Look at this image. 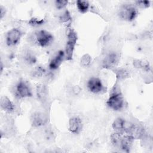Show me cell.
<instances>
[{"instance_id":"cell-1","label":"cell","mask_w":153,"mask_h":153,"mask_svg":"<svg viewBox=\"0 0 153 153\" xmlns=\"http://www.w3.org/2000/svg\"><path fill=\"white\" fill-rule=\"evenodd\" d=\"M133 138L125 133L115 132L111 135L112 144L125 152H128L132 145Z\"/></svg>"},{"instance_id":"cell-2","label":"cell","mask_w":153,"mask_h":153,"mask_svg":"<svg viewBox=\"0 0 153 153\" xmlns=\"http://www.w3.org/2000/svg\"><path fill=\"white\" fill-rule=\"evenodd\" d=\"M108 106L114 111H120L124 105V99L120 92L113 93L107 101Z\"/></svg>"},{"instance_id":"cell-3","label":"cell","mask_w":153,"mask_h":153,"mask_svg":"<svg viewBox=\"0 0 153 153\" xmlns=\"http://www.w3.org/2000/svg\"><path fill=\"white\" fill-rule=\"evenodd\" d=\"M77 41L76 33L71 29L68 34V40L66 45V56L67 60H71L72 59L73 52L75 48V46Z\"/></svg>"},{"instance_id":"cell-4","label":"cell","mask_w":153,"mask_h":153,"mask_svg":"<svg viewBox=\"0 0 153 153\" xmlns=\"http://www.w3.org/2000/svg\"><path fill=\"white\" fill-rule=\"evenodd\" d=\"M137 15V11L135 7L130 5L123 6L120 10V17L127 21H133Z\"/></svg>"},{"instance_id":"cell-5","label":"cell","mask_w":153,"mask_h":153,"mask_svg":"<svg viewBox=\"0 0 153 153\" xmlns=\"http://www.w3.org/2000/svg\"><path fill=\"white\" fill-rule=\"evenodd\" d=\"M36 39L38 44L42 47L49 45L53 41V36L48 32L41 30L36 32Z\"/></svg>"},{"instance_id":"cell-6","label":"cell","mask_w":153,"mask_h":153,"mask_svg":"<svg viewBox=\"0 0 153 153\" xmlns=\"http://www.w3.org/2000/svg\"><path fill=\"white\" fill-rule=\"evenodd\" d=\"M21 31L16 28L10 30L6 36V43L8 46H14L18 44L22 36Z\"/></svg>"},{"instance_id":"cell-7","label":"cell","mask_w":153,"mask_h":153,"mask_svg":"<svg viewBox=\"0 0 153 153\" xmlns=\"http://www.w3.org/2000/svg\"><path fill=\"white\" fill-rule=\"evenodd\" d=\"M16 94L19 97L25 98L32 96V91L28 85L24 81H20L16 85Z\"/></svg>"},{"instance_id":"cell-8","label":"cell","mask_w":153,"mask_h":153,"mask_svg":"<svg viewBox=\"0 0 153 153\" xmlns=\"http://www.w3.org/2000/svg\"><path fill=\"white\" fill-rule=\"evenodd\" d=\"M87 87L88 90L93 93H99L103 89V86L101 80L95 77L91 78L88 80L87 82Z\"/></svg>"},{"instance_id":"cell-9","label":"cell","mask_w":153,"mask_h":153,"mask_svg":"<svg viewBox=\"0 0 153 153\" xmlns=\"http://www.w3.org/2000/svg\"><path fill=\"white\" fill-rule=\"evenodd\" d=\"M82 130V121L78 117H73L69 120V130L74 134H78Z\"/></svg>"},{"instance_id":"cell-10","label":"cell","mask_w":153,"mask_h":153,"mask_svg":"<svg viewBox=\"0 0 153 153\" xmlns=\"http://www.w3.org/2000/svg\"><path fill=\"white\" fill-rule=\"evenodd\" d=\"M31 121L33 126L39 127L44 125L47 122V117L44 114L37 112L32 115Z\"/></svg>"},{"instance_id":"cell-11","label":"cell","mask_w":153,"mask_h":153,"mask_svg":"<svg viewBox=\"0 0 153 153\" xmlns=\"http://www.w3.org/2000/svg\"><path fill=\"white\" fill-rule=\"evenodd\" d=\"M36 92L38 100L42 103H45L47 102L48 95V90L47 86L42 84L37 85Z\"/></svg>"},{"instance_id":"cell-12","label":"cell","mask_w":153,"mask_h":153,"mask_svg":"<svg viewBox=\"0 0 153 153\" xmlns=\"http://www.w3.org/2000/svg\"><path fill=\"white\" fill-rule=\"evenodd\" d=\"M118 57L116 53L109 54L103 61V66L105 68H112L117 64Z\"/></svg>"},{"instance_id":"cell-13","label":"cell","mask_w":153,"mask_h":153,"mask_svg":"<svg viewBox=\"0 0 153 153\" xmlns=\"http://www.w3.org/2000/svg\"><path fill=\"white\" fill-rule=\"evenodd\" d=\"M65 57V53L63 51H59L58 54L51 60L49 64V67L51 69L54 70L57 69L61 65L63 59Z\"/></svg>"},{"instance_id":"cell-14","label":"cell","mask_w":153,"mask_h":153,"mask_svg":"<svg viewBox=\"0 0 153 153\" xmlns=\"http://www.w3.org/2000/svg\"><path fill=\"white\" fill-rule=\"evenodd\" d=\"M1 108L7 112L10 113L14 111V106L11 100L6 96L2 97L1 99Z\"/></svg>"},{"instance_id":"cell-15","label":"cell","mask_w":153,"mask_h":153,"mask_svg":"<svg viewBox=\"0 0 153 153\" xmlns=\"http://www.w3.org/2000/svg\"><path fill=\"white\" fill-rule=\"evenodd\" d=\"M124 123L125 120L121 118H118L114 121L112 124V128L116 131V132L123 133Z\"/></svg>"},{"instance_id":"cell-16","label":"cell","mask_w":153,"mask_h":153,"mask_svg":"<svg viewBox=\"0 0 153 153\" xmlns=\"http://www.w3.org/2000/svg\"><path fill=\"white\" fill-rule=\"evenodd\" d=\"M76 4L78 10L81 13H85L88 11L89 8V3L88 1L83 0H78L76 1Z\"/></svg>"},{"instance_id":"cell-17","label":"cell","mask_w":153,"mask_h":153,"mask_svg":"<svg viewBox=\"0 0 153 153\" xmlns=\"http://www.w3.org/2000/svg\"><path fill=\"white\" fill-rule=\"evenodd\" d=\"M135 66L137 68H142L144 70L148 71L149 69V63L146 61L144 60H138L137 62H136Z\"/></svg>"},{"instance_id":"cell-18","label":"cell","mask_w":153,"mask_h":153,"mask_svg":"<svg viewBox=\"0 0 153 153\" xmlns=\"http://www.w3.org/2000/svg\"><path fill=\"white\" fill-rule=\"evenodd\" d=\"M44 23V20L43 19L38 20V19H36V18H32L29 22V23L33 26H40V25H42Z\"/></svg>"},{"instance_id":"cell-19","label":"cell","mask_w":153,"mask_h":153,"mask_svg":"<svg viewBox=\"0 0 153 153\" xmlns=\"http://www.w3.org/2000/svg\"><path fill=\"white\" fill-rule=\"evenodd\" d=\"M68 4V1L66 0H57L55 1V5L57 9L60 10L63 8Z\"/></svg>"},{"instance_id":"cell-20","label":"cell","mask_w":153,"mask_h":153,"mask_svg":"<svg viewBox=\"0 0 153 153\" xmlns=\"http://www.w3.org/2000/svg\"><path fill=\"white\" fill-rule=\"evenodd\" d=\"M25 58L26 62H27L29 64H33L36 61V59L35 57L33 55H32V54H30V53L27 54L25 56Z\"/></svg>"},{"instance_id":"cell-21","label":"cell","mask_w":153,"mask_h":153,"mask_svg":"<svg viewBox=\"0 0 153 153\" xmlns=\"http://www.w3.org/2000/svg\"><path fill=\"white\" fill-rule=\"evenodd\" d=\"M117 76V78H118L120 79H124L128 76V72L124 69H120L118 71Z\"/></svg>"},{"instance_id":"cell-22","label":"cell","mask_w":153,"mask_h":153,"mask_svg":"<svg viewBox=\"0 0 153 153\" xmlns=\"http://www.w3.org/2000/svg\"><path fill=\"white\" fill-rule=\"evenodd\" d=\"M44 71H45L44 69L41 67H38L33 71V75L36 77H39L43 75V74L44 73Z\"/></svg>"},{"instance_id":"cell-23","label":"cell","mask_w":153,"mask_h":153,"mask_svg":"<svg viewBox=\"0 0 153 153\" xmlns=\"http://www.w3.org/2000/svg\"><path fill=\"white\" fill-rule=\"evenodd\" d=\"M136 3L141 8H147L150 5V2L149 1H137Z\"/></svg>"},{"instance_id":"cell-24","label":"cell","mask_w":153,"mask_h":153,"mask_svg":"<svg viewBox=\"0 0 153 153\" xmlns=\"http://www.w3.org/2000/svg\"><path fill=\"white\" fill-rule=\"evenodd\" d=\"M60 20L63 22H67L69 20L71 19V16H70V14L69 13V12L68 11H65V13L63 14V16H62L60 18Z\"/></svg>"},{"instance_id":"cell-25","label":"cell","mask_w":153,"mask_h":153,"mask_svg":"<svg viewBox=\"0 0 153 153\" xmlns=\"http://www.w3.org/2000/svg\"><path fill=\"white\" fill-rule=\"evenodd\" d=\"M90 62V57H87L86 55L85 56V57H83L82 60H81V63L83 65H87L88 64H89Z\"/></svg>"},{"instance_id":"cell-26","label":"cell","mask_w":153,"mask_h":153,"mask_svg":"<svg viewBox=\"0 0 153 153\" xmlns=\"http://www.w3.org/2000/svg\"><path fill=\"white\" fill-rule=\"evenodd\" d=\"M5 8L2 6H1V7H0V14H1V19L5 15Z\"/></svg>"}]
</instances>
